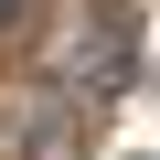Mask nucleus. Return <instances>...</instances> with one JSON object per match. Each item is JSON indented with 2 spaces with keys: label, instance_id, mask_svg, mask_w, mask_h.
Wrapping results in <instances>:
<instances>
[{
  "label": "nucleus",
  "instance_id": "1",
  "mask_svg": "<svg viewBox=\"0 0 160 160\" xmlns=\"http://www.w3.org/2000/svg\"><path fill=\"white\" fill-rule=\"evenodd\" d=\"M128 11H118V0H96V11H86V32H75L64 43V86H86V96H107L118 86V75H128Z\"/></svg>",
  "mask_w": 160,
  "mask_h": 160
},
{
  "label": "nucleus",
  "instance_id": "2",
  "mask_svg": "<svg viewBox=\"0 0 160 160\" xmlns=\"http://www.w3.org/2000/svg\"><path fill=\"white\" fill-rule=\"evenodd\" d=\"M11 11H22V0H0V22H11Z\"/></svg>",
  "mask_w": 160,
  "mask_h": 160
}]
</instances>
